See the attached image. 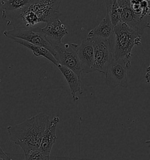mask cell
Wrapping results in <instances>:
<instances>
[{
  "label": "cell",
  "mask_w": 150,
  "mask_h": 160,
  "mask_svg": "<svg viewBox=\"0 0 150 160\" xmlns=\"http://www.w3.org/2000/svg\"><path fill=\"white\" fill-rule=\"evenodd\" d=\"M62 0H37L24 10L8 13H2L7 21V26L13 28H37L38 24L47 23L59 18V8Z\"/></svg>",
  "instance_id": "obj_1"
},
{
  "label": "cell",
  "mask_w": 150,
  "mask_h": 160,
  "mask_svg": "<svg viewBox=\"0 0 150 160\" xmlns=\"http://www.w3.org/2000/svg\"><path fill=\"white\" fill-rule=\"evenodd\" d=\"M49 116L40 113L15 126L7 127L9 139L19 146L24 154L39 150Z\"/></svg>",
  "instance_id": "obj_2"
},
{
  "label": "cell",
  "mask_w": 150,
  "mask_h": 160,
  "mask_svg": "<svg viewBox=\"0 0 150 160\" xmlns=\"http://www.w3.org/2000/svg\"><path fill=\"white\" fill-rule=\"evenodd\" d=\"M143 30L131 27L123 22L114 26L110 38L114 60L131 61L133 54L131 51L134 46L141 45Z\"/></svg>",
  "instance_id": "obj_3"
},
{
  "label": "cell",
  "mask_w": 150,
  "mask_h": 160,
  "mask_svg": "<svg viewBox=\"0 0 150 160\" xmlns=\"http://www.w3.org/2000/svg\"><path fill=\"white\" fill-rule=\"evenodd\" d=\"M78 47L76 43H61L53 48V56L59 64L69 68L80 78L83 69L78 55Z\"/></svg>",
  "instance_id": "obj_4"
},
{
  "label": "cell",
  "mask_w": 150,
  "mask_h": 160,
  "mask_svg": "<svg viewBox=\"0 0 150 160\" xmlns=\"http://www.w3.org/2000/svg\"><path fill=\"white\" fill-rule=\"evenodd\" d=\"M90 40L94 48V72L105 74L114 59L110 38H94Z\"/></svg>",
  "instance_id": "obj_5"
},
{
  "label": "cell",
  "mask_w": 150,
  "mask_h": 160,
  "mask_svg": "<svg viewBox=\"0 0 150 160\" xmlns=\"http://www.w3.org/2000/svg\"><path fill=\"white\" fill-rule=\"evenodd\" d=\"M130 67L131 61L122 59H113L105 73V82L108 87L110 88H115L117 86L128 88L127 70Z\"/></svg>",
  "instance_id": "obj_6"
},
{
  "label": "cell",
  "mask_w": 150,
  "mask_h": 160,
  "mask_svg": "<svg viewBox=\"0 0 150 160\" xmlns=\"http://www.w3.org/2000/svg\"><path fill=\"white\" fill-rule=\"evenodd\" d=\"M42 28L37 27L32 29L12 28L9 30H5L4 35L7 38H18L38 46H41L47 48L53 55L55 51L53 48L48 42L41 31Z\"/></svg>",
  "instance_id": "obj_7"
},
{
  "label": "cell",
  "mask_w": 150,
  "mask_h": 160,
  "mask_svg": "<svg viewBox=\"0 0 150 160\" xmlns=\"http://www.w3.org/2000/svg\"><path fill=\"white\" fill-rule=\"evenodd\" d=\"M117 3L120 8L122 22L142 30L150 28V25L148 22V18L136 14L131 9L130 0H117Z\"/></svg>",
  "instance_id": "obj_8"
},
{
  "label": "cell",
  "mask_w": 150,
  "mask_h": 160,
  "mask_svg": "<svg viewBox=\"0 0 150 160\" xmlns=\"http://www.w3.org/2000/svg\"><path fill=\"white\" fill-rule=\"evenodd\" d=\"M41 31L48 42L53 48L62 43L63 38L68 34L65 25L59 18L47 23L44 28H42Z\"/></svg>",
  "instance_id": "obj_9"
},
{
  "label": "cell",
  "mask_w": 150,
  "mask_h": 160,
  "mask_svg": "<svg viewBox=\"0 0 150 160\" xmlns=\"http://www.w3.org/2000/svg\"><path fill=\"white\" fill-rule=\"evenodd\" d=\"M78 55L81 62L83 72L89 73L94 72V48L92 40L83 39L78 47Z\"/></svg>",
  "instance_id": "obj_10"
},
{
  "label": "cell",
  "mask_w": 150,
  "mask_h": 160,
  "mask_svg": "<svg viewBox=\"0 0 150 160\" xmlns=\"http://www.w3.org/2000/svg\"><path fill=\"white\" fill-rule=\"evenodd\" d=\"M59 122V118L55 116L47 124L39 147V150L44 155L50 156L52 147L57 140L56 127Z\"/></svg>",
  "instance_id": "obj_11"
},
{
  "label": "cell",
  "mask_w": 150,
  "mask_h": 160,
  "mask_svg": "<svg viewBox=\"0 0 150 160\" xmlns=\"http://www.w3.org/2000/svg\"><path fill=\"white\" fill-rule=\"evenodd\" d=\"M57 67L59 71H61L62 74L65 77L69 86L72 99L74 102L78 101L79 100V98L76 96V94L83 93V91L81 89L80 85V78L73 71L66 66L59 64Z\"/></svg>",
  "instance_id": "obj_12"
},
{
  "label": "cell",
  "mask_w": 150,
  "mask_h": 160,
  "mask_svg": "<svg viewBox=\"0 0 150 160\" xmlns=\"http://www.w3.org/2000/svg\"><path fill=\"white\" fill-rule=\"evenodd\" d=\"M114 26L107 12L105 17L100 22L97 27L90 31L87 38L92 39L94 38L110 39L113 33Z\"/></svg>",
  "instance_id": "obj_13"
},
{
  "label": "cell",
  "mask_w": 150,
  "mask_h": 160,
  "mask_svg": "<svg viewBox=\"0 0 150 160\" xmlns=\"http://www.w3.org/2000/svg\"><path fill=\"white\" fill-rule=\"evenodd\" d=\"M11 39H12L14 42L21 45L23 47L27 48L29 49H30L32 52L34 56L37 57H44L49 61L51 62L52 63L54 64L55 66H58L59 63L56 61L55 58L52 55L51 52H50L48 49H47V48L41 46L33 45L32 43L28 42L27 41H25L22 39H20L18 38H11Z\"/></svg>",
  "instance_id": "obj_14"
},
{
  "label": "cell",
  "mask_w": 150,
  "mask_h": 160,
  "mask_svg": "<svg viewBox=\"0 0 150 160\" xmlns=\"http://www.w3.org/2000/svg\"><path fill=\"white\" fill-rule=\"evenodd\" d=\"M37 0H8L1 7L2 13L15 12L24 10Z\"/></svg>",
  "instance_id": "obj_15"
},
{
  "label": "cell",
  "mask_w": 150,
  "mask_h": 160,
  "mask_svg": "<svg viewBox=\"0 0 150 160\" xmlns=\"http://www.w3.org/2000/svg\"><path fill=\"white\" fill-rule=\"evenodd\" d=\"M24 154V160H50V156L44 155L39 149L31 151Z\"/></svg>",
  "instance_id": "obj_16"
},
{
  "label": "cell",
  "mask_w": 150,
  "mask_h": 160,
  "mask_svg": "<svg viewBox=\"0 0 150 160\" xmlns=\"http://www.w3.org/2000/svg\"><path fill=\"white\" fill-rule=\"evenodd\" d=\"M0 160H13L0 147Z\"/></svg>",
  "instance_id": "obj_17"
},
{
  "label": "cell",
  "mask_w": 150,
  "mask_h": 160,
  "mask_svg": "<svg viewBox=\"0 0 150 160\" xmlns=\"http://www.w3.org/2000/svg\"><path fill=\"white\" fill-rule=\"evenodd\" d=\"M145 82L147 83H150V64L149 66L148 67L147 69V72L145 76Z\"/></svg>",
  "instance_id": "obj_18"
},
{
  "label": "cell",
  "mask_w": 150,
  "mask_h": 160,
  "mask_svg": "<svg viewBox=\"0 0 150 160\" xmlns=\"http://www.w3.org/2000/svg\"><path fill=\"white\" fill-rule=\"evenodd\" d=\"M148 2V14L150 17V0L147 1Z\"/></svg>",
  "instance_id": "obj_19"
},
{
  "label": "cell",
  "mask_w": 150,
  "mask_h": 160,
  "mask_svg": "<svg viewBox=\"0 0 150 160\" xmlns=\"http://www.w3.org/2000/svg\"><path fill=\"white\" fill-rule=\"evenodd\" d=\"M7 1H8V0H0V2H1V4L2 5V4H4L5 2H7Z\"/></svg>",
  "instance_id": "obj_20"
},
{
  "label": "cell",
  "mask_w": 150,
  "mask_h": 160,
  "mask_svg": "<svg viewBox=\"0 0 150 160\" xmlns=\"http://www.w3.org/2000/svg\"><path fill=\"white\" fill-rule=\"evenodd\" d=\"M145 143H148V144H150V140H148V141H145Z\"/></svg>",
  "instance_id": "obj_21"
},
{
  "label": "cell",
  "mask_w": 150,
  "mask_h": 160,
  "mask_svg": "<svg viewBox=\"0 0 150 160\" xmlns=\"http://www.w3.org/2000/svg\"><path fill=\"white\" fill-rule=\"evenodd\" d=\"M114 1H117V0H114Z\"/></svg>",
  "instance_id": "obj_22"
},
{
  "label": "cell",
  "mask_w": 150,
  "mask_h": 160,
  "mask_svg": "<svg viewBox=\"0 0 150 160\" xmlns=\"http://www.w3.org/2000/svg\"></svg>",
  "instance_id": "obj_23"
},
{
  "label": "cell",
  "mask_w": 150,
  "mask_h": 160,
  "mask_svg": "<svg viewBox=\"0 0 150 160\" xmlns=\"http://www.w3.org/2000/svg\"></svg>",
  "instance_id": "obj_24"
}]
</instances>
